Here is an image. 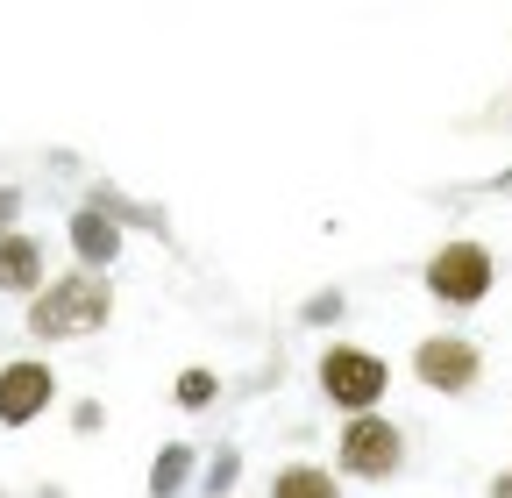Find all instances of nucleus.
Here are the masks:
<instances>
[{
	"label": "nucleus",
	"mask_w": 512,
	"mask_h": 498,
	"mask_svg": "<svg viewBox=\"0 0 512 498\" xmlns=\"http://www.w3.org/2000/svg\"><path fill=\"white\" fill-rule=\"evenodd\" d=\"M64 420H72V434H100V427H107V399H72V406H64Z\"/></svg>",
	"instance_id": "dca6fc26"
},
{
	"label": "nucleus",
	"mask_w": 512,
	"mask_h": 498,
	"mask_svg": "<svg viewBox=\"0 0 512 498\" xmlns=\"http://www.w3.org/2000/svg\"><path fill=\"white\" fill-rule=\"evenodd\" d=\"M313 385L335 406V420H363V413H384V399H392V363H384L370 342H342L335 335L313 356Z\"/></svg>",
	"instance_id": "f03ea898"
},
{
	"label": "nucleus",
	"mask_w": 512,
	"mask_h": 498,
	"mask_svg": "<svg viewBox=\"0 0 512 498\" xmlns=\"http://www.w3.org/2000/svg\"><path fill=\"white\" fill-rule=\"evenodd\" d=\"M484 498H512V470H491L484 477Z\"/></svg>",
	"instance_id": "f3484780"
},
{
	"label": "nucleus",
	"mask_w": 512,
	"mask_h": 498,
	"mask_svg": "<svg viewBox=\"0 0 512 498\" xmlns=\"http://www.w3.org/2000/svg\"><path fill=\"white\" fill-rule=\"evenodd\" d=\"M342 321H349V292L342 285H320V292L299 299V328H342Z\"/></svg>",
	"instance_id": "ddd939ff"
},
{
	"label": "nucleus",
	"mask_w": 512,
	"mask_h": 498,
	"mask_svg": "<svg viewBox=\"0 0 512 498\" xmlns=\"http://www.w3.org/2000/svg\"><path fill=\"white\" fill-rule=\"evenodd\" d=\"M121 242H128V228H121L114 214L86 207V200L64 214V249H72V264H79V271H100V278H107V271L121 264Z\"/></svg>",
	"instance_id": "0eeeda50"
},
{
	"label": "nucleus",
	"mask_w": 512,
	"mask_h": 498,
	"mask_svg": "<svg viewBox=\"0 0 512 498\" xmlns=\"http://www.w3.org/2000/svg\"><path fill=\"white\" fill-rule=\"evenodd\" d=\"M406 378H413V385H427L434 399H470V392L484 385V342H477V335H463V328H434V335H420V342H413Z\"/></svg>",
	"instance_id": "39448f33"
},
{
	"label": "nucleus",
	"mask_w": 512,
	"mask_h": 498,
	"mask_svg": "<svg viewBox=\"0 0 512 498\" xmlns=\"http://www.w3.org/2000/svg\"><path fill=\"white\" fill-rule=\"evenodd\" d=\"M114 321V278H100V271H57L29 306H22V335L36 342V349H57V342H86V335H100Z\"/></svg>",
	"instance_id": "f257e3e1"
},
{
	"label": "nucleus",
	"mask_w": 512,
	"mask_h": 498,
	"mask_svg": "<svg viewBox=\"0 0 512 498\" xmlns=\"http://www.w3.org/2000/svg\"><path fill=\"white\" fill-rule=\"evenodd\" d=\"M22 214H29V193H22L15 178H0V235H15V228H22Z\"/></svg>",
	"instance_id": "2eb2a0df"
},
{
	"label": "nucleus",
	"mask_w": 512,
	"mask_h": 498,
	"mask_svg": "<svg viewBox=\"0 0 512 498\" xmlns=\"http://www.w3.org/2000/svg\"><path fill=\"white\" fill-rule=\"evenodd\" d=\"M50 285V242L36 228H15V235H0V299H36Z\"/></svg>",
	"instance_id": "6e6552de"
},
{
	"label": "nucleus",
	"mask_w": 512,
	"mask_h": 498,
	"mask_svg": "<svg viewBox=\"0 0 512 498\" xmlns=\"http://www.w3.org/2000/svg\"><path fill=\"white\" fill-rule=\"evenodd\" d=\"M0 363H8V356H0Z\"/></svg>",
	"instance_id": "aec40b11"
},
{
	"label": "nucleus",
	"mask_w": 512,
	"mask_h": 498,
	"mask_svg": "<svg viewBox=\"0 0 512 498\" xmlns=\"http://www.w3.org/2000/svg\"><path fill=\"white\" fill-rule=\"evenodd\" d=\"M0 498H15V491H8V484H0Z\"/></svg>",
	"instance_id": "6ab92c4d"
},
{
	"label": "nucleus",
	"mask_w": 512,
	"mask_h": 498,
	"mask_svg": "<svg viewBox=\"0 0 512 498\" xmlns=\"http://www.w3.org/2000/svg\"><path fill=\"white\" fill-rule=\"evenodd\" d=\"M420 285L434 306H448V314H470V306H484L498 292V249L477 242V235H448L427 249V264H420Z\"/></svg>",
	"instance_id": "7ed1b4c3"
},
{
	"label": "nucleus",
	"mask_w": 512,
	"mask_h": 498,
	"mask_svg": "<svg viewBox=\"0 0 512 498\" xmlns=\"http://www.w3.org/2000/svg\"><path fill=\"white\" fill-rule=\"evenodd\" d=\"M86 207L114 214L121 228H150V235H164V207H150V200H136V193H121V185H107V178L86 185Z\"/></svg>",
	"instance_id": "9b49d317"
},
{
	"label": "nucleus",
	"mask_w": 512,
	"mask_h": 498,
	"mask_svg": "<svg viewBox=\"0 0 512 498\" xmlns=\"http://www.w3.org/2000/svg\"><path fill=\"white\" fill-rule=\"evenodd\" d=\"M57 399H64V378H57L50 356L29 349V356H8V363H0V427H8V434L36 427Z\"/></svg>",
	"instance_id": "423d86ee"
},
{
	"label": "nucleus",
	"mask_w": 512,
	"mask_h": 498,
	"mask_svg": "<svg viewBox=\"0 0 512 498\" xmlns=\"http://www.w3.org/2000/svg\"><path fill=\"white\" fill-rule=\"evenodd\" d=\"M264 498H342V477H335V463L292 456V463H278V470H271Z\"/></svg>",
	"instance_id": "9d476101"
},
{
	"label": "nucleus",
	"mask_w": 512,
	"mask_h": 498,
	"mask_svg": "<svg viewBox=\"0 0 512 498\" xmlns=\"http://www.w3.org/2000/svg\"><path fill=\"white\" fill-rule=\"evenodd\" d=\"M36 498H64V484H36Z\"/></svg>",
	"instance_id": "a211bd4d"
},
{
	"label": "nucleus",
	"mask_w": 512,
	"mask_h": 498,
	"mask_svg": "<svg viewBox=\"0 0 512 498\" xmlns=\"http://www.w3.org/2000/svg\"><path fill=\"white\" fill-rule=\"evenodd\" d=\"M235 484H242V449L221 442V449L207 456V470H200V498H228Z\"/></svg>",
	"instance_id": "4468645a"
},
{
	"label": "nucleus",
	"mask_w": 512,
	"mask_h": 498,
	"mask_svg": "<svg viewBox=\"0 0 512 498\" xmlns=\"http://www.w3.org/2000/svg\"><path fill=\"white\" fill-rule=\"evenodd\" d=\"M171 399H178V413H214L221 406V370L214 363H185L178 385H171Z\"/></svg>",
	"instance_id": "f8f14e48"
},
{
	"label": "nucleus",
	"mask_w": 512,
	"mask_h": 498,
	"mask_svg": "<svg viewBox=\"0 0 512 498\" xmlns=\"http://www.w3.org/2000/svg\"><path fill=\"white\" fill-rule=\"evenodd\" d=\"M413 442L392 413H363V420H342L335 427V477L342 484H392L406 470Z\"/></svg>",
	"instance_id": "20e7f679"
},
{
	"label": "nucleus",
	"mask_w": 512,
	"mask_h": 498,
	"mask_svg": "<svg viewBox=\"0 0 512 498\" xmlns=\"http://www.w3.org/2000/svg\"><path fill=\"white\" fill-rule=\"evenodd\" d=\"M200 470H207V456L192 449V442H164V449L150 456L143 491H150V498H185V491H200Z\"/></svg>",
	"instance_id": "1a4fd4ad"
}]
</instances>
